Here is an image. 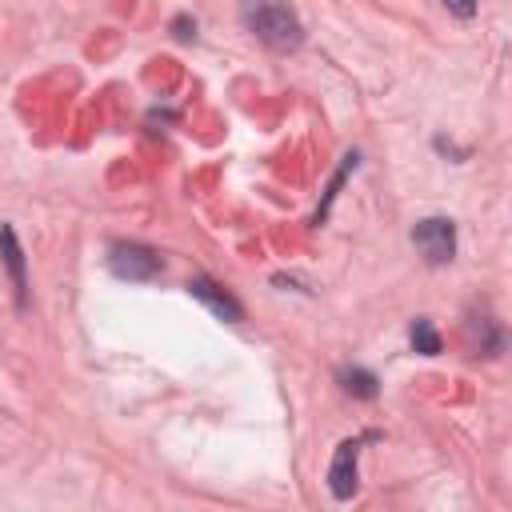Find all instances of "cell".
<instances>
[{
	"label": "cell",
	"instance_id": "1",
	"mask_svg": "<svg viewBox=\"0 0 512 512\" xmlns=\"http://www.w3.org/2000/svg\"><path fill=\"white\" fill-rule=\"evenodd\" d=\"M244 24L248 32L268 44L272 52H296L304 44V24L300 16L288 8V4H276V0H248L244 4Z\"/></svg>",
	"mask_w": 512,
	"mask_h": 512
},
{
	"label": "cell",
	"instance_id": "2",
	"mask_svg": "<svg viewBox=\"0 0 512 512\" xmlns=\"http://www.w3.org/2000/svg\"><path fill=\"white\" fill-rule=\"evenodd\" d=\"M412 244L428 264H448L456 256V228L444 216H428L412 228Z\"/></svg>",
	"mask_w": 512,
	"mask_h": 512
},
{
	"label": "cell",
	"instance_id": "3",
	"mask_svg": "<svg viewBox=\"0 0 512 512\" xmlns=\"http://www.w3.org/2000/svg\"><path fill=\"white\" fill-rule=\"evenodd\" d=\"M108 268H112L120 280H152V276L164 268V260H160L148 244H112Z\"/></svg>",
	"mask_w": 512,
	"mask_h": 512
},
{
	"label": "cell",
	"instance_id": "4",
	"mask_svg": "<svg viewBox=\"0 0 512 512\" xmlns=\"http://www.w3.org/2000/svg\"><path fill=\"white\" fill-rule=\"evenodd\" d=\"M356 456H360V440H340L336 456L328 464V492L336 500H348L356 492Z\"/></svg>",
	"mask_w": 512,
	"mask_h": 512
},
{
	"label": "cell",
	"instance_id": "5",
	"mask_svg": "<svg viewBox=\"0 0 512 512\" xmlns=\"http://www.w3.org/2000/svg\"><path fill=\"white\" fill-rule=\"evenodd\" d=\"M188 292H192L208 312H216L220 320H228V324H240V320H244V308L236 304V296L224 292L216 280H208V276H192V280H188Z\"/></svg>",
	"mask_w": 512,
	"mask_h": 512
},
{
	"label": "cell",
	"instance_id": "6",
	"mask_svg": "<svg viewBox=\"0 0 512 512\" xmlns=\"http://www.w3.org/2000/svg\"><path fill=\"white\" fill-rule=\"evenodd\" d=\"M0 264L12 280V292H16V304L24 308L28 304V276H24V252H20V240H16V228L4 224L0 228Z\"/></svg>",
	"mask_w": 512,
	"mask_h": 512
},
{
	"label": "cell",
	"instance_id": "7",
	"mask_svg": "<svg viewBox=\"0 0 512 512\" xmlns=\"http://www.w3.org/2000/svg\"><path fill=\"white\" fill-rule=\"evenodd\" d=\"M340 384H344V392H352L360 400H372L376 396V376L368 368H344L340 372Z\"/></svg>",
	"mask_w": 512,
	"mask_h": 512
},
{
	"label": "cell",
	"instance_id": "8",
	"mask_svg": "<svg viewBox=\"0 0 512 512\" xmlns=\"http://www.w3.org/2000/svg\"><path fill=\"white\" fill-rule=\"evenodd\" d=\"M408 336H412V348H416V352H424V356H436V352H440V336H436L432 320H424V316H420V320L412 324V332H408Z\"/></svg>",
	"mask_w": 512,
	"mask_h": 512
},
{
	"label": "cell",
	"instance_id": "9",
	"mask_svg": "<svg viewBox=\"0 0 512 512\" xmlns=\"http://www.w3.org/2000/svg\"><path fill=\"white\" fill-rule=\"evenodd\" d=\"M444 8H448V12H456L460 20L476 16V0H444Z\"/></svg>",
	"mask_w": 512,
	"mask_h": 512
},
{
	"label": "cell",
	"instance_id": "10",
	"mask_svg": "<svg viewBox=\"0 0 512 512\" xmlns=\"http://www.w3.org/2000/svg\"><path fill=\"white\" fill-rule=\"evenodd\" d=\"M172 28H176V36H180V40H188V36H192V32H188V20H184V16H180V20L172 24Z\"/></svg>",
	"mask_w": 512,
	"mask_h": 512
}]
</instances>
